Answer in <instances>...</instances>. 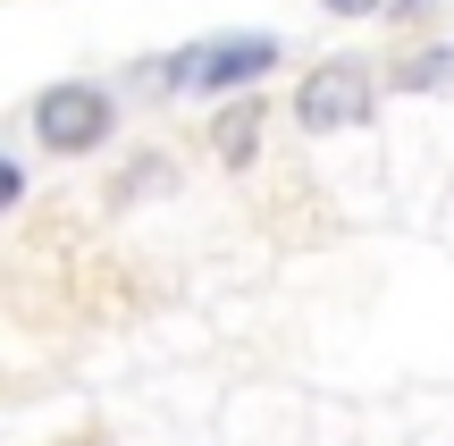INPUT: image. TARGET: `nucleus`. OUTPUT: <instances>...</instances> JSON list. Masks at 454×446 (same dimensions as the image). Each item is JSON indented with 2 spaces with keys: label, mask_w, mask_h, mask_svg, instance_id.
I'll list each match as a JSON object with an SVG mask.
<instances>
[{
  "label": "nucleus",
  "mask_w": 454,
  "mask_h": 446,
  "mask_svg": "<svg viewBox=\"0 0 454 446\" xmlns=\"http://www.w3.org/2000/svg\"><path fill=\"white\" fill-rule=\"evenodd\" d=\"M135 84H144V93H185V84H194V51H168V59H152Z\"/></svg>",
  "instance_id": "nucleus-6"
},
{
  "label": "nucleus",
  "mask_w": 454,
  "mask_h": 446,
  "mask_svg": "<svg viewBox=\"0 0 454 446\" xmlns=\"http://www.w3.org/2000/svg\"><path fill=\"white\" fill-rule=\"evenodd\" d=\"M379 110V84L362 59H320L303 76V93H294V118H303L311 135H337V127H371Z\"/></svg>",
  "instance_id": "nucleus-1"
},
{
  "label": "nucleus",
  "mask_w": 454,
  "mask_h": 446,
  "mask_svg": "<svg viewBox=\"0 0 454 446\" xmlns=\"http://www.w3.org/2000/svg\"><path fill=\"white\" fill-rule=\"evenodd\" d=\"M270 67H278V34H219V43H194V84L202 93L261 84Z\"/></svg>",
  "instance_id": "nucleus-3"
},
{
  "label": "nucleus",
  "mask_w": 454,
  "mask_h": 446,
  "mask_svg": "<svg viewBox=\"0 0 454 446\" xmlns=\"http://www.w3.org/2000/svg\"><path fill=\"white\" fill-rule=\"evenodd\" d=\"M17 194H26V177H17V160H9V152H0V211H9Z\"/></svg>",
  "instance_id": "nucleus-7"
},
{
  "label": "nucleus",
  "mask_w": 454,
  "mask_h": 446,
  "mask_svg": "<svg viewBox=\"0 0 454 446\" xmlns=\"http://www.w3.org/2000/svg\"><path fill=\"white\" fill-rule=\"evenodd\" d=\"M211 144H219V160H227V168H244V160L261 152V110H253V101L219 110V135H211Z\"/></svg>",
  "instance_id": "nucleus-4"
},
{
  "label": "nucleus",
  "mask_w": 454,
  "mask_h": 446,
  "mask_svg": "<svg viewBox=\"0 0 454 446\" xmlns=\"http://www.w3.org/2000/svg\"><path fill=\"white\" fill-rule=\"evenodd\" d=\"M110 93L101 84H51L43 101H34V135H43L51 152H93L101 135H110Z\"/></svg>",
  "instance_id": "nucleus-2"
},
{
  "label": "nucleus",
  "mask_w": 454,
  "mask_h": 446,
  "mask_svg": "<svg viewBox=\"0 0 454 446\" xmlns=\"http://www.w3.org/2000/svg\"><path fill=\"white\" fill-rule=\"evenodd\" d=\"M395 84H404V93H454V43H438V51H412V59L395 67Z\"/></svg>",
  "instance_id": "nucleus-5"
},
{
  "label": "nucleus",
  "mask_w": 454,
  "mask_h": 446,
  "mask_svg": "<svg viewBox=\"0 0 454 446\" xmlns=\"http://www.w3.org/2000/svg\"><path fill=\"white\" fill-rule=\"evenodd\" d=\"M328 17H371V9H387V0H320Z\"/></svg>",
  "instance_id": "nucleus-8"
}]
</instances>
